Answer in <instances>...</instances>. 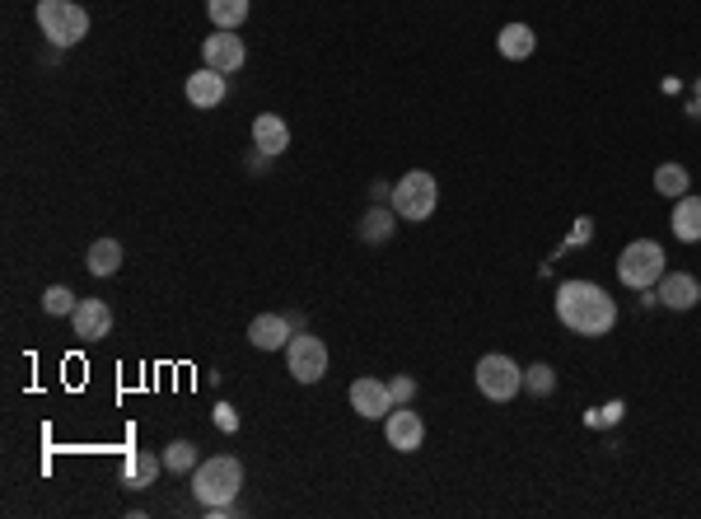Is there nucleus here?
Segmentation results:
<instances>
[{"instance_id":"7","label":"nucleus","mask_w":701,"mask_h":519,"mask_svg":"<svg viewBox=\"0 0 701 519\" xmlns=\"http://www.w3.org/2000/svg\"><path fill=\"white\" fill-rule=\"evenodd\" d=\"M286 370L295 384H318L328 375V346L318 342L314 332H295L286 346Z\"/></svg>"},{"instance_id":"9","label":"nucleus","mask_w":701,"mask_h":519,"mask_svg":"<svg viewBox=\"0 0 701 519\" xmlns=\"http://www.w3.org/2000/svg\"><path fill=\"white\" fill-rule=\"evenodd\" d=\"M384 435H388V445H393V449H402V454H416V449H421V440H426V421L416 417L407 403H398L384 417Z\"/></svg>"},{"instance_id":"18","label":"nucleus","mask_w":701,"mask_h":519,"mask_svg":"<svg viewBox=\"0 0 701 519\" xmlns=\"http://www.w3.org/2000/svg\"><path fill=\"white\" fill-rule=\"evenodd\" d=\"M159 468H164V459H155V454H127V463H122V482H127L131 491H145L159 477Z\"/></svg>"},{"instance_id":"19","label":"nucleus","mask_w":701,"mask_h":519,"mask_svg":"<svg viewBox=\"0 0 701 519\" xmlns=\"http://www.w3.org/2000/svg\"><path fill=\"white\" fill-rule=\"evenodd\" d=\"M496 47H501V57H510V61H524V57H533V47H538V38H533V29H529V24H505V29H501V38H496Z\"/></svg>"},{"instance_id":"4","label":"nucleus","mask_w":701,"mask_h":519,"mask_svg":"<svg viewBox=\"0 0 701 519\" xmlns=\"http://www.w3.org/2000/svg\"><path fill=\"white\" fill-rule=\"evenodd\" d=\"M393 211H398L402 220H412V225H421V220L435 216V206H440V183L430 178L426 169H412L402 173V183H393Z\"/></svg>"},{"instance_id":"22","label":"nucleus","mask_w":701,"mask_h":519,"mask_svg":"<svg viewBox=\"0 0 701 519\" xmlns=\"http://www.w3.org/2000/svg\"><path fill=\"white\" fill-rule=\"evenodd\" d=\"M206 15L215 29H239L248 19V0H206Z\"/></svg>"},{"instance_id":"1","label":"nucleus","mask_w":701,"mask_h":519,"mask_svg":"<svg viewBox=\"0 0 701 519\" xmlns=\"http://www.w3.org/2000/svg\"><path fill=\"white\" fill-rule=\"evenodd\" d=\"M557 318L561 328L580 337H603L617 323V300L594 281H561L557 286Z\"/></svg>"},{"instance_id":"6","label":"nucleus","mask_w":701,"mask_h":519,"mask_svg":"<svg viewBox=\"0 0 701 519\" xmlns=\"http://www.w3.org/2000/svg\"><path fill=\"white\" fill-rule=\"evenodd\" d=\"M473 375H477V393H482V398H491V403H510V398L524 389V370H519L510 356H501V351L482 356Z\"/></svg>"},{"instance_id":"5","label":"nucleus","mask_w":701,"mask_h":519,"mask_svg":"<svg viewBox=\"0 0 701 519\" xmlns=\"http://www.w3.org/2000/svg\"><path fill=\"white\" fill-rule=\"evenodd\" d=\"M664 248L655 244V239H631L627 248H622V258H617V276L627 281L631 290H650L659 286V276H664Z\"/></svg>"},{"instance_id":"3","label":"nucleus","mask_w":701,"mask_h":519,"mask_svg":"<svg viewBox=\"0 0 701 519\" xmlns=\"http://www.w3.org/2000/svg\"><path fill=\"white\" fill-rule=\"evenodd\" d=\"M38 29L52 47H75L89 38V10L75 0H38Z\"/></svg>"},{"instance_id":"26","label":"nucleus","mask_w":701,"mask_h":519,"mask_svg":"<svg viewBox=\"0 0 701 519\" xmlns=\"http://www.w3.org/2000/svg\"><path fill=\"white\" fill-rule=\"evenodd\" d=\"M388 389H393V403H412V398H416V379L398 375L393 384H388Z\"/></svg>"},{"instance_id":"13","label":"nucleus","mask_w":701,"mask_h":519,"mask_svg":"<svg viewBox=\"0 0 701 519\" xmlns=\"http://www.w3.org/2000/svg\"><path fill=\"white\" fill-rule=\"evenodd\" d=\"M290 337H295V328H290L286 314H258L248 323V342L258 346V351H286Z\"/></svg>"},{"instance_id":"24","label":"nucleus","mask_w":701,"mask_h":519,"mask_svg":"<svg viewBox=\"0 0 701 519\" xmlns=\"http://www.w3.org/2000/svg\"><path fill=\"white\" fill-rule=\"evenodd\" d=\"M75 290L71 286H47L43 290V314H52V318H66V314H75Z\"/></svg>"},{"instance_id":"23","label":"nucleus","mask_w":701,"mask_h":519,"mask_svg":"<svg viewBox=\"0 0 701 519\" xmlns=\"http://www.w3.org/2000/svg\"><path fill=\"white\" fill-rule=\"evenodd\" d=\"M197 445H192V440H173L169 449H164V468H169V473H192V468H197Z\"/></svg>"},{"instance_id":"16","label":"nucleus","mask_w":701,"mask_h":519,"mask_svg":"<svg viewBox=\"0 0 701 519\" xmlns=\"http://www.w3.org/2000/svg\"><path fill=\"white\" fill-rule=\"evenodd\" d=\"M398 211H393V206H370V211H365V220H360V239H365V244H388V239H393V234H398Z\"/></svg>"},{"instance_id":"25","label":"nucleus","mask_w":701,"mask_h":519,"mask_svg":"<svg viewBox=\"0 0 701 519\" xmlns=\"http://www.w3.org/2000/svg\"><path fill=\"white\" fill-rule=\"evenodd\" d=\"M524 389H529L533 398H547V393L557 389V370H552V365H529V370H524Z\"/></svg>"},{"instance_id":"14","label":"nucleus","mask_w":701,"mask_h":519,"mask_svg":"<svg viewBox=\"0 0 701 519\" xmlns=\"http://www.w3.org/2000/svg\"><path fill=\"white\" fill-rule=\"evenodd\" d=\"M253 150H262V155H286L290 150V127H286V117H276V113H258L253 117Z\"/></svg>"},{"instance_id":"28","label":"nucleus","mask_w":701,"mask_h":519,"mask_svg":"<svg viewBox=\"0 0 701 519\" xmlns=\"http://www.w3.org/2000/svg\"><path fill=\"white\" fill-rule=\"evenodd\" d=\"M267 159H272V155H262V150H258V155H248V169H267Z\"/></svg>"},{"instance_id":"8","label":"nucleus","mask_w":701,"mask_h":519,"mask_svg":"<svg viewBox=\"0 0 701 519\" xmlns=\"http://www.w3.org/2000/svg\"><path fill=\"white\" fill-rule=\"evenodd\" d=\"M201 61H206L211 71H220V75H234L248 61V47H244V38H239L234 29H215L211 38L201 43Z\"/></svg>"},{"instance_id":"20","label":"nucleus","mask_w":701,"mask_h":519,"mask_svg":"<svg viewBox=\"0 0 701 519\" xmlns=\"http://www.w3.org/2000/svg\"><path fill=\"white\" fill-rule=\"evenodd\" d=\"M85 267L94 276H113L117 267H122V244H117V239H94L85 253Z\"/></svg>"},{"instance_id":"15","label":"nucleus","mask_w":701,"mask_h":519,"mask_svg":"<svg viewBox=\"0 0 701 519\" xmlns=\"http://www.w3.org/2000/svg\"><path fill=\"white\" fill-rule=\"evenodd\" d=\"M183 94L192 108H220V103H225V75L211 71V66H201L197 75H187Z\"/></svg>"},{"instance_id":"2","label":"nucleus","mask_w":701,"mask_h":519,"mask_svg":"<svg viewBox=\"0 0 701 519\" xmlns=\"http://www.w3.org/2000/svg\"><path fill=\"white\" fill-rule=\"evenodd\" d=\"M244 491V463L229 459V454H215V459H201L192 468V496L201 501V510L211 505H229Z\"/></svg>"},{"instance_id":"27","label":"nucleus","mask_w":701,"mask_h":519,"mask_svg":"<svg viewBox=\"0 0 701 519\" xmlns=\"http://www.w3.org/2000/svg\"><path fill=\"white\" fill-rule=\"evenodd\" d=\"M215 426H220L225 435L239 431V417H234V407H229V403H215Z\"/></svg>"},{"instance_id":"21","label":"nucleus","mask_w":701,"mask_h":519,"mask_svg":"<svg viewBox=\"0 0 701 519\" xmlns=\"http://www.w3.org/2000/svg\"><path fill=\"white\" fill-rule=\"evenodd\" d=\"M687 188H692V178H687V169L683 164H659L655 169V192L659 197H687Z\"/></svg>"},{"instance_id":"10","label":"nucleus","mask_w":701,"mask_h":519,"mask_svg":"<svg viewBox=\"0 0 701 519\" xmlns=\"http://www.w3.org/2000/svg\"><path fill=\"white\" fill-rule=\"evenodd\" d=\"M351 407H356L365 421H384L388 412H393V389H388L384 379H370V375H360L356 384H351Z\"/></svg>"},{"instance_id":"17","label":"nucleus","mask_w":701,"mask_h":519,"mask_svg":"<svg viewBox=\"0 0 701 519\" xmlns=\"http://www.w3.org/2000/svg\"><path fill=\"white\" fill-rule=\"evenodd\" d=\"M673 234L683 244H701V197L697 192L678 197V206H673Z\"/></svg>"},{"instance_id":"12","label":"nucleus","mask_w":701,"mask_h":519,"mask_svg":"<svg viewBox=\"0 0 701 519\" xmlns=\"http://www.w3.org/2000/svg\"><path fill=\"white\" fill-rule=\"evenodd\" d=\"M71 328L80 342H103V337L113 332V309L103 300H80L71 314Z\"/></svg>"},{"instance_id":"11","label":"nucleus","mask_w":701,"mask_h":519,"mask_svg":"<svg viewBox=\"0 0 701 519\" xmlns=\"http://www.w3.org/2000/svg\"><path fill=\"white\" fill-rule=\"evenodd\" d=\"M664 309H673V314H687L692 304L701 300V281L692 272H664L659 276V295H655Z\"/></svg>"}]
</instances>
